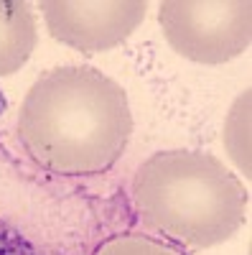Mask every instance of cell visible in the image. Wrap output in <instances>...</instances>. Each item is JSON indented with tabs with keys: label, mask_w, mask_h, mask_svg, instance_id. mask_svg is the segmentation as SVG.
Returning a JSON list of instances; mask_svg holds the SVG:
<instances>
[{
	"label": "cell",
	"mask_w": 252,
	"mask_h": 255,
	"mask_svg": "<svg viewBox=\"0 0 252 255\" xmlns=\"http://www.w3.org/2000/svg\"><path fill=\"white\" fill-rule=\"evenodd\" d=\"M133 133L128 95L94 67L44 72L18 113L26 153L59 176H94L117 163Z\"/></svg>",
	"instance_id": "cell-1"
},
{
	"label": "cell",
	"mask_w": 252,
	"mask_h": 255,
	"mask_svg": "<svg viewBox=\"0 0 252 255\" xmlns=\"http://www.w3.org/2000/svg\"><path fill=\"white\" fill-rule=\"evenodd\" d=\"M133 204L143 225L158 235L188 248H212L242 227L247 191L214 156L161 151L138 168Z\"/></svg>",
	"instance_id": "cell-2"
},
{
	"label": "cell",
	"mask_w": 252,
	"mask_h": 255,
	"mask_svg": "<svg viewBox=\"0 0 252 255\" xmlns=\"http://www.w3.org/2000/svg\"><path fill=\"white\" fill-rule=\"evenodd\" d=\"M158 20L171 49L199 64H224L252 41L247 0H166Z\"/></svg>",
	"instance_id": "cell-3"
},
{
	"label": "cell",
	"mask_w": 252,
	"mask_h": 255,
	"mask_svg": "<svg viewBox=\"0 0 252 255\" xmlns=\"http://www.w3.org/2000/svg\"><path fill=\"white\" fill-rule=\"evenodd\" d=\"M49 33L67 46L97 54L122 44L145 18V0H46L41 3Z\"/></svg>",
	"instance_id": "cell-4"
},
{
	"label": "cell",
	"mask_w": 252,
	"mask_h": 255,
	"mask_svg": "<svg viewBox=\"0 0 252 255\" xmlns=\"http://www.w3.org/2000/svg\"><path fill=\"white\" fill-rule=\"evenodd\" d=\"M36 49V15L28 3L0 0V77L18 72Z\"/></svg>",
	"instance_id": "cell-5"
},
{
	"label": "cell",
	"mask_w": 252,
	"mask_h": 255,
	"mask_svg": "<svg viewBox=\"0 0 252 255\" xmlns=\"http://www.w3.org/2000/svg\"><path fill=\"white\" fill-rule=\"evenodd\" d=\"M94 255H183L178 248L168 245L158 238L143 235V232H125L104 240Z\"/></svg>",
	"instance_id": "cell-6"
},
{
	"label": "cell",
	"mask_w": 252,
	"mask_h": 255,
	"mask_svg": "<svg viewBox=\"0 0 252 255\" xmlns=\"http://www.w3.org/2000/svg\"><path fill=\"white\" fill-rule=\"evenodd\" d=\"M0 255H38V253L15 227L0 220Z\"/></svg>",
	"instance_id": "cell-7"
}]
</instances>
